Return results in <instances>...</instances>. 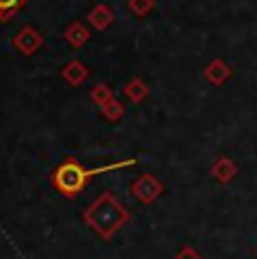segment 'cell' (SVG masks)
<instances>
[{"label": "cell", "instance_id": "6da1fadb", "mask_svg": "<svg viewBox=\"0 0 257 259\" xmlns=\"http://www.w3.org/2000/svg\"><path fill=\"white\" fill-rule=\"evenodd\" d=\"M128 221H131V214L111 192H102L83 210V223L104 241H111Z\"/></svg>", "mask_w": 257, "mask_h": 259}, {"label": "cell", "instance_id": "7a4b0ae2", "mask_svg": "<svg viewBox=\"0 0 257 259\" xmlns=\"http://www.w3.org/2000/svg\"><path fill=\"white\" fill-rule=\"evenodd\" d=\"M136 158H128V160H120L113 162V165H104V167H95V169H86L79 160L75 158H68V160L59 162L57 167L52 169V187L57 189L59 194L68 198H77L81 194V189L88 185L95 176H102L106 171H115V169H124V167H133L136 165Z\"/></svg>", "mask_w": 257, "mask_h": 259}, {"label": "cell", "instance_id": "3957f363", "mask_svg": "<svg viewBox=\"0 0 257 259\" xmlns=\"http://www.w3.org/2000/svg\"><path fill=\"white\" fill-rule=\"evenodd\" d=\"M162 192H165V185H162V181L158 176H154V174H140V176L131 183L133 198H136L138 203H142V205L156 203L158 198L162 196Z\"/></svg>", "mask_w": 257, "mask_h": 259}, {"label": "cell", "instance_id": "277c9868", "mask_svg": "<svg viewBox=\"0 0 257 259\" xmlns=\"http://www.w3.org/2000/svg\"><path fill=\"white\" fill-rule=\"evenodd\" d=\"M14 43H16V48L21 50L23 54H32L34 50L41 46V36H38L34 29H23V32L16 36V41H14Z\"/></svg>", "mask_w": 257, "mask_h": 259}, {"label": "cell", "instance_id": "5b68a950", "mask_svg": "<svg viewBox=\"0 0 257 259\" xmlns=\"http://www.w3.org/2000/svg\"><path fill=\"white\" fill-rule=\"evenodd\" d=\"M86 77H88V70L79 61H72L63 68V79H66L68 83H72V86H79Z\"/></svg>", "mask_w": 257, "mask_h": 259}, {"label": "cell", "instance_id": "8992f818", "mask_svg": "<svg viewBox=\"0 0 257 259\" xmlns=\"http://www.w3.org/2000/svg\"><path fill=\"white\" fill-rule=\"evenodd\" d=\"M212 176L219 183H228L230 178L235 176V165H232L228 158H219V162L212 167Z\"/></svg>", "mask_w": 257, "mask_h": 259}, {"label": "cell", "instance_id": "52a82bcc", "mask_svg": "<svg viewBox=\"0 0 257 259\" xmlns=\"http://www.w3.org/2000/svg\"><path fill=\"white\" fill-rule=\"evenodd\" d=\"M126 95H128V99H131V102H140V99H145V97H147V88H145V83H142L140 79L131 81V83L126 86Z\"/></svg>", "mask_w": 257, "mask_h": 259}, {"label": "cell", "instance_id": "ba28073f", "mask_svg": "<svg viewBox=\"0 0 257 259\" xmlns=\"http://www.w3.org/2000/svg\"><path fill=\"white\" fill-rule=\"evenodd\" d=\"M66 38L72 43V46H81V43L88 38V32L81 27V25H72V27L66 32Z\"/></svg>", "mask_w": 257, "mask_h": 259}, {"label": "cell", "instance_id": "9c48e42d", "mask_svg": "<svg viewBox=\"0 0 257 259\" xmlns=\"http://www.w3.org/2000/svg\"><path fill=\"white\" fill-rule=\"evenodd\" d=\"M111 18H113V16H111V12H108V9H104V7H97L95 12L91 14V21L95 23V27H100V29H102V27H106V25L111 23Z\"/></svg>", "mask_w": 257, "mask_h": 259}, {"label": "cell", "instance_id": "30bf717a", "mask_svg": "<svg viewBox=\"0 0 257 259\" xmlns=\"http://www.w3.org/2000/svg\"><path fill=\"white\" fill-rule=\"evenodd\" d=\"M226 74H228V70H226L224 63H212L210 68H207V79L215 83H221L226 79Z\"/></svg>", "mask_w": 257, "mask_h": 259}, {"label": "cell", "instance_id": "8fae6325", "mask_svg": "<svg viewBox=\"0 0 257 259\" xmlns=\"http://www.w3.org/2000/svg\"><path fill=\"white\" fill-rule=\"evenodd\" d=\"M23 3H25V0H0V21L9 18V14L16 12Z\"/></svg>", "mask_w": 257, "mask_h": 259}, {"label": "cell", "instance_id": "7c38bea8", "mask_svg": "<svg viewBox=\"0 0 257 259\" xmlns=\"http://www.w3.org/2000/svg\"><path fill=\"white\" fill-rule=\"evenodd\" d=\"M102 111H104V117H108L111 122H115L117 117H122V106H120L117 102H113V99H111V102L104 104Z\"/></svg>", "mask_w": 257, "mask_h": 259}, {"label": "cell", "instance_id": "4fadbf2b", "mask_svg": "<svg viewBox=\"0 0 257 259\" xmlns=\"http://www.w3.org/2000/svg\"><path fill=\"white\" fill-rule=\"evenodd\" d=\"M93 99H95L100 106H104L106 102H111V91H108L106 86H97L95 93H93Z\"/></svg>", "mask_w": 257, "mask_h": 259}, {"label": "cell", "instance_id": "5bb4252c", "mask_svg": "<svg viewBox=\"0 0 257 259\" xmlns=\"http://www.w3.org/2000/svg\"><path fill=\"white\" fill-rule=\"evenodd\" d=\"M174 259H203L199 255V252L194 250V248H190V246H185V248H181V252L176 255Z\"/></svg>", "mask_w": 257, "mask_h": 259}]
</instances>
